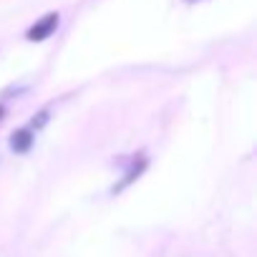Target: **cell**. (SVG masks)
<instances>
[{
	"label": "cell",
	"mask_w": 257,
	"mask_h": 257,
	"mask_svg": "<svg viewBox=\"0 0 257 257\" xmlns=\"http://www.w3.org/2000/svg\"><path fill=\"white\" fill-rule=\"evenodd\" d=\"M184 3H199V0H184Z\"/></svg>",
	"instance_id": "8992f818"
},
{
	"label": "cell",
	"mask_w": 257,
	"mask_h": 257,
	"mask_svg": "<svg viewBox=\"0 0 257 257\" xmlns=\"http://www.w3.org/2000/svg\"><path fill=\"white\" fill-rule=\"evenodd\" d=\"M33 144H36V134H33L31 126L16 128V132L11 134V149H13L16 154H28Z\"/></svg>",
	"instance_id": "7a4b0ae2"
},
{
	"label": "cell",
	"mask_w": 257,
	"mask_h": 257,
	"mask_svg": "<svg viewBox=\"0 0 257 257\" xmlns=\"http://www.w3.org/2000/svg\"><path fill=\"white\" fill-rule=\"evenodd\" d=\"M144 169H147V157H139V162H134L132 167H128V172L123 174V179L113 187V194H116V192H121V189H126L132 182H137V179L144 174Z\"/></svg>",
	"instance_id": "3957f363"
},
{
	"label": "cell",
	"mask_w": 257,
	"mask_h": 257,
	"mask_svg": "<svg viewBox=\"0 0 257 257\" xmlns=\"http://www.w3.org/2000/svg\"><path fill=\"white\" fill-rule=\"evenodd\" d=\"M58 23H61V16H58V13H48V16H43L41 21H36V23L28 28L26 38L33 41V43H41V41H46V38L53 36V31L58 28Z\"/></svg>",
	"instance_id": "6da1fadb"
},
{
	"label": "cell",
	"mask_w": 257,
	"mask_h": 257,
	"mask_svg": "<svg viewBox=\"0 0 257 257\" xmlns=\"http://www.w3.org/2000/svg\"><path fill=\"white\" fill-rule=\"evenodd\" d=\"M3 113H6V108H3V106H0V118H3Z\"/></svg>",
	"instance_id": "5b68a950"
},
{
	"label": "cell",
	"mask_w": 257,
	"mask_h": 257,
	"mask_svg": "<svg viewBox=\"0 0 257 257\" xmlns=\"http://www.w3.org/2000/svg\"><path fill=\"white\" fill-rule=\"evenodd\" d=\"M48 123V108H43V111H38L36 116H33V121H31V128L33 132H38V128H43Z\"/></svg>",
	"instance_id": "277c9868"
}]
</instances>
